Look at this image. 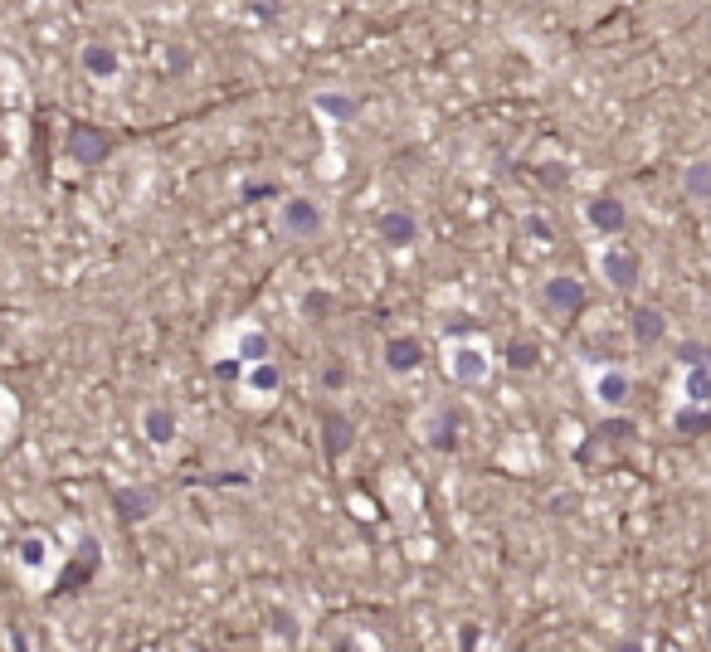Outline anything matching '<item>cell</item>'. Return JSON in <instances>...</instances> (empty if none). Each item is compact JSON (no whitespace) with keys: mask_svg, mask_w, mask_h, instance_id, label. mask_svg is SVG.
<instances>
[{"mask_svg":"<svg viewBox=\"0 0 711 652\" xmlns=\"http://www.w3.org/2000/svg\"><path fill=\"white\" fill-rule=\"evenodd\" d=\"M604 273H609L614 288H629L638 278V258L634 254H604Z\"/></svg>","mask_w":711,"mask_h":652,"instance_id":"cell-1","label":"cell"},{"mask_svg":"<svg viewBox=\"0 0 711 652\" xmlns=\"http://www.w3.org/2000/svg\"><path fill=\"white\" fill-rule=\"evenodd\" d=\"M599 399L604 404H624L629 399V375H619V370H609V375H599Z\"/></svg>","mask_w":711,"mask_h":652,"instance_id":"cell-2","label":"cell"},{"mask_svg":"<svg viewBox=\"0 0 711 652\" xmlns=\"http://www.w3.org/2000/svg\"><path fill=\"white\" fill-rule=\"evenodd\" d=\"M687 370H692V380H687V399L707 404V399H711V370H707V365H687Z\"/></svg>","mask_w":711,"mask_h":652,"instance_id":"cell-3","label":"cell"},{"mask_svg":"<svg viewBox=\"0 0 711 652\" xmlns=\"http://www.w3.org/2000/svg\"><path fill=\"white\" fill-rule=\"evenodd\" d=\"M590 215H595V224H599V229H609V234H614V229H624V210H619L614 200H599Z\"/></svg>","mask_w":711,"mask_h":652,"instance_id":"cell-4","label":"cell"},{"mask_svg":"<svg viewBox=\"0 0 711 652\" xmlns=\"http://www.w3.org/2000/svg\"><path fill=\"white\" fill-rule=\"evenodd\" d=\"M687 190L702 195V200H711V161H697V166L687 171Z\"/></svg>","mask_w":711,"mask_h":652,"instance_id":"cell-5","label":"cell"},{"mask_svg":"<svg viewBox=\"0 0 711 652\" xmlns=\"http://www.w3.org/2000/svg\"><path fill=\"white\" fill-rule=\"evenodd\" d=\"M634 331L643 336V341H658V336H663V322H658V312H638Z\"/></svg>","mask_w":711,"mask_h":652,"instance_id":"cell-6","label":"cell"},{"mask_svg":"<svg viewBox=\"0 0 711 652\" xmlns=\"http://www.w3.org/2000/svg\"><path fill=\"white\" fill-rule=\"evenodd\" d=\"M551 302H565V307L575 312L585 297H580V288H575V283H551Z\"/></svg>","mask_w":711,"mask_h":652,"instance_id":"cell-7","label":"cell"},{"mask_svg":"<svg viewBox=\"0 0 711 652\" xmlns=\"http://www.w3.org/2000/svg\"><path fill=\"white\" fill-rule=\"evenodd\" d=\"M707 346H697V341H687V346H677V361L682 365H707Z\"/></svg>","mask_w":711,"mask_h":652,"instance_id":"cell-8","label":"cell"},{"mask_svg":"<svg viewBox=\"0 0 711 652\" xmlns=\"http://www.w3.org/2000/svg\"><path fill=\"white\" fill-rule=\"evenodd\" d=\"M697 429H711V414H677V434H697Z\"/></svg>","mask_w":711,"mask_h":652,"instance_id":"cell-9","label":"cell"}]
</instances>
